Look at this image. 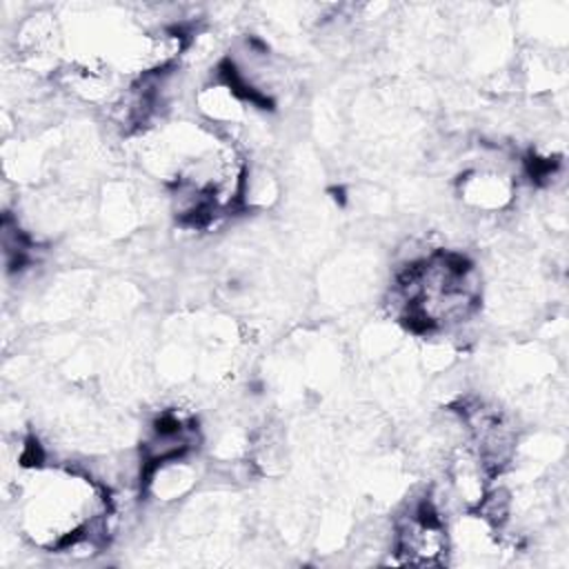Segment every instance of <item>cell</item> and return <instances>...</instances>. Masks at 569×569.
Masks as SVG:
<instances>
[{
  "label": "cell",
  "instance_id": "1",
  "mask_svg": "<svg viewBox=\"0 0 569 569\" xmlns=\"http://www.w3.org/2000/svg\"><path fill=\"white\" fill-rule=\"evenodd\" d=\"M458 193L467 207L496 213L513 202L516 180L498 169H471L460 176Z\"/></svg>",
  "mask_w": 569,
  "mask_h": 569
}]
</instances>
